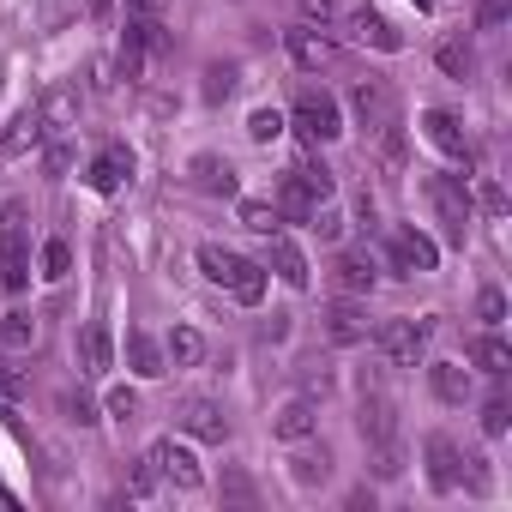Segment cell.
<instances>
[{"instance_id":"ee69618b","label":"cell","mask_w":512,"mask_h":512,"mask_svg":"<svg viewBox=\"0 0 512 512\" xmlns=\"http://www.w3.org/2000/svg\"><path fill=\"white\" fill-rule=\"evenodd\" d=\"M260 488H253V476L247 470H223V500H253Z\"/></svg>"},{"instance_id":"f546056e","label":"cell","mask_w":512,"mask_h":512,"mask_svg":"<svg viewBox=\"0 0 512 512\" xmlns=\"http://www.w3.org/2000/svg\"><path fill=\"white\" fill-rule=\"evenodd\" d=\"M79 356H85V374H109V368H115L109 332H103V326H85V332H79Z\"/></svg>"},{"instance_id":"4316f807","label":"cell","mask_w":512,"mask_h":512,"mask_svg":"<svg viewBox=\"0 0 512 512\" xmlns=\"http://www.w3.org/2000/svg\"><path fill=\"white\" fill-rule=\"evenodd\" d=\"M428 386L440 404H464L470 398V368L464 362H428Z\"/></svg>"},{"instance_id":"5bb4252c","label":"cell","mask_w":512,"mask_h":512,"mask_svg":"<svg viewBox=\"0 0 512 512\" xmlns=\"http://www.w3.org/2000/svg\"><path fill=\"white\" fill-rule=\"evenodd\" d=\"M284 49H290V61H296L302 73H320V67H332V61H338V43H332V37H320L314 25L284 31Z\"/></svg>"},{"instance_id":"f1b7e54d","label":"cell","mask_w":512,"mask_h":512,"mask_svg":"<svg viewBox=\"0 0 512 512\" xmlns=\"http://www.w3.org/2000/svg\"><path fill=\"white\" fill-rule=\"evenodd\" d=\"M350 19H356V37H362V43H374V49H386V55H398V49H404V37H398V31H392V25L380 19V13L356 7Z\"/></svg>"},{"instance_id":"30bf717a","label":"cell","mask_w":512,"mask_h":512,"mask_svg":"<svg viewBox=\"0 0 512 512\" xmlns=\"http://www.w3.org/2000/svg\"><path fill=\"white\" fill-rule=\"evenodd\" d=\"M356 428H362V446H368V452H374V446H398V410H392V398H386L380 386L362 392V416H356Z\"/></svg>"},{"instance_id":"1f68e13d","label":"cell","mask_w":512,"mask_h":512,"mask_svg":"<svg viewBox=\"0 0 512 512\" xmlns=\"http://www.w3.org/2000/svg\"><path fill=\"white\" fill-rule=\"evenodd\" d=\"M434 61H440V73H446V79H470V73H476V49H470L464 37L440 43V49H434Z\"/></svg>"},{"instance_id":"4fadbf2b","label":"cell","mask_w":512,"mask_h":512,"mask_svg":"<svg viewBox=\"0 0 512 512\" xmlns=\"http://www.w3.org/2000/svg\"><path fill=\"white\" fill-rule=\"evenodd\" d=\"M43 139H49L43 109H37V103H25V109L7 121V133H0V157H31V151H43Z\"/></svg>"},{"instance_id":"c3c4849f","label":"cell","mask_w":512,"mask_h":512,"mask_svg":"<svg viewBox=\"0 0 512 512\" xmlns=\"http://www.w3.org/2000/svg\"><path fill=\"white\" fill-rule=\"evenodd\" d=\"M151 488H157V464L145 458V464H139V476H133V500H145Z\"/></svg>"},{"instance_id":"d6a6232c","label":"cell","mask_w":512,"mask_h":512,"mask_svg":"<svg viewBox=\"0 0 512 512\" xmlns=\"http://www.w3.org/2000/svg\"><path fill=\"white\" fill-rule=\"evenodd\" d=\"M296 13H302L314 31H326V25H338V19L356 13V0H296Z\"/></svg>"},{"instance_id":"3957f363","label":"cell","mask_w":512,"mask_h":512,"mask_svg":"<svg viewBox=\"0 0 512 512\" xmlns=\"http://www.w3.org/2000/svg\"><path fill=\"white\" fill-rule=\"evenodd\" d=\"M290 121H296V133H302L314 151H320V145H332V139L344 133V109H338V97H332V91H296Z\"/></svg>"},{"instance_id":"484cf974","label":"cell","mask_w":512,"mask_h":512,"mask_svg":"<svg viewBox=\"0 0 512 512\" xmlns=\"http://www.w3.org/2000/svg\"><path fill=\"white\" fill-rule=\"evenodd\" d=\"M31 350H37V320L25 308L0 314V356H31Z\"/></svg>"},{"instance_id":"5b68a950","label":"cell","mask_w":512,"mask_h":512,"mask_svg":"<svg viewBox=\"0 0 512 512\" xmlns=\"http://www.w3.org/2000/svg\"><path fill=\"white\" fill-rule=\"evenodd\" d=\"M428 338H434V320H386V326L374 332V344H380V356H386L392 368L428 362Z\"/></svg>"},{"instance_id":"f5cc1de1","label":"cell","mask_w":512,"mask_h":512,"mask_svg":"<svg viewBox=\"0 0 512 512\" xmlns=\"http://www.w3.org/2000/svg\"><path fill=\"white\" fill-rule=\"evenodd\" d=\"M0 79H7V73H0Z\"/></svg>"},{"instance_id":"681fc988","label":"cell","mask_w":512,"mask_h":512,"mask_svg":"<svg viewBox=\"0 0 512 512\" xmlns=\"http://www.w3.org/2000/svg\"><path fill=\"white\" fill-rule=\"evenodd\" d=\"M127 7H133V13H151V7H163V0H127Z\"/></svg>"},{"instance_id":"6da1fadb","label":"cell","mask_w":512,"mask_h":512,"mask_svg":"<svg viewBox=\"0 0 512 512\" xmlns=\"http://www.w3.org/2000/svg\"><path fill=\"white\" fill-rule=\"evenodd\" d=\"M199 272H205V284H217V290H229L241 308H260L266 302V266H253V260H241L235 247H217V241H199Z\"/></svg>"},{"instance_id":"603a6c76","label":"cell","mask_w":512,"mask_h":512,"mask_svg":"<svg viewBox=\"0 0 512 512\" xmlns=\"http://www.w3.org/2000/svg\"><path fill=\"white\" fill-rule=\"evenodd\" d=\"M193 187H199V193H223V199H229V193H235V163H229V157H217V151H199V157H193Z\"/></svg>"},{"instance_id":"e0dca14e","label":"cell","mask_w":512,"mask_h":512,"mask_svg":"<svg viewBox=\"0 0 512 512\" xmlns=\"http://www.w3.org/2000/svg\"><path fill=\"white\" fill-rule=\"evenodd\" d=\"M272 247H266V272H278L290 290H308L314 284V272H308V260H302V247L290 241V235H266Z\"/></svg>"},{"instance_id":"cb8c5ba5","label":"cell","mask_w":512,"mask_h":512,"mask_svg":"<svg viewBox=\"0 0 512 512\" xmlns=\"http://www.w3.org/2000/svg\"><path fill=\"white\" fill-rule=\"evenodd\" d=\"M272 205H278V217H290V223H308V217H314V205H320V193H314V187H308V181H302V175L290 169Z\"/></svg>"},{"instance_id":"74e56055","label":"cell","mask_w":512,"mask_h":512,"mask_svg":"<svg viewBox=\"0 0 512 512\" xmlns=\"http://www.w3.org/2000/svg\"><path fill=\"white\" fill-rule=\"evenodd\" d=\"M476 320H482L488 332H500V326H506V296H500L494 284H488V290L476 296Z\"/></svg>"},{"instance_id":"bcb514c9","label":"cell","mask_w":512,"mask_h":512,"mask_svg":"<svg viewBox=\"0 0 512 512\" xmlns=\"http://www.w3.org/2000/svg\"><path fill=\"white\" fill-rule=\"evenodd\" d=\"M19 404H25V380L0 368V410H19Z\"/></svg>"},{"instance_id":"f35d334b","label":"cell","mask_w":512,"mask_h":512,"mask_svg":"<svg viewBox=\"0 0 512 512\" xmlns=\"http://www.w3.org/2000/svg\"><path fill=\"white\" fill-rule=\"evenodd\" d=\"M506 428H512V404H506V398L494 392V398L482 404V434H488V440H500Z\"/></svg>"},{"instance_id":"836d02e7","label":"cell","mask_w":512,"mask_h":512,"mask_svg":"<svg viewBox=\"0 0 512 512\" xmlns=\"http://www.w3.org/2000/svg\"><path fill=\"white\" fill-rule=\"evenodd\" d=\"M290 476H296L302 488H320V482L332 476V452H326V446H320V452H296V458H290Z\"/></svg>"},{"instance_id":"d4e9b609","label":"cell","mask_w":512,"mask_h":512,"mask_svg":"<svg viewBox=\"0 0 512 512\" xmlns=\"http://www.w3.org/2000/svg\"><path fill=\"white\" fill-rule=\"evenodd\" d=\"M470 362H476L482 374L506 380V374H512V344H506L500 332H476V338H470Z\"/></svg>"},{"instance_id":"277c9868","label":"cell","mask_w":512,"mask_h":512,"mask_svg":"<svg viewBox=\"0 0 512 512\" xmlns=\"http://www.w3.org/2000/svg\"><path fill=\"white\" fill-rule=\"evenodd\" d=\"M428 205L440 211V223H446V241L452 247H464L470 241V187H464V175H428Z\"/></svg>"},{"instance_id":"ba28073f","label":"cell","mask_w":512,"mask_h":512,"mask_svg":"<svg viewBox=\"0 0 512 512\" xmlns=\"http://www.w3.org/2000/svg\"><path fill=\"white\" fill-rule=\"evenodd\" d=\"M175 428L193 434V440H205V446H223L229 440V416H223L217 398H181L175 404Z\"/></svg>"},{"instance_id":"9c48e42d","label":"cell","mask_w":512,"mask_h":512,"mask_svg":"<svg viewBox=\"0 0 512 512\" xmlns=\"http://www.w3.org/2000/svg\"><path fill=\"white\" fill-rule=\"evenodd\" d=\"M169 49V37H163V25L157 19H127V37H121V73L127 79H139L145 73V61L151 55H163Z\"/></svg>"},{"instance_id":"8992f818","label":"cell","mask_w":512,"mask_h":512,"mask_svg":"<svg viewBox=\"0 0 512 512\" xmlns=\"http://www.w3.org/2000/svg\"><path fill=\"white\" fill-rule=\"evenodd\" d=\"M386 260H392L398 278H428V272L440 266V247H434L416 223H398V229L386 235Z\"/></svg>"},{"instance_id":"83f0119b","label":"cell","mask_w":512,"mask_h":512,"mask_svg":"<svg viewBox=\"0 0 512 512\" xmlns=\"http://www.w3.org/2000/svg\"><path fill=\"white\" fill-rule=\"evenodd\" d=\"M163 356H169V368H199V362H205V332L175 326V332L163 338Z\"/></svg>"},{"instance_id":"7dc6e473","label":"cell","mask_w":512,"mask_h":512,"mask_svg":"<svg viewBox=\"0 0 512 512\" xmlns=\"http://www.w3.org/2000/svg\"><path fill=\"white\" fill-rule=\"evenodd\" d=\"M470 205H482V211H488V217H500V211H506V199H500V187H494V181H488V175H482V181H476V199H470Z\"/></svg>"},{"instance_id":"7bdbcfd3","label":"cell","mask_w":512,"mask_h":512,"mask_svg":"<svg viewBox=\"0 0 512 512\" xmlns=\"http://www.w3.org/2000/svg\"><path fill=\"white\" fill-rule=\"evenodd\" d=\"M103 404H109V416H115V422H133V416H139V392H133V386H115Z\"/></svg>"},{"instance_id":"60d3db41","label":"cell","mask_w":512,"mask_h":512,"mask_svg":"<svg viewBox=\"0 0 512 512\" xmlns=\"http://www.w3.org/2000/svg\"><path fill=\"white\" fill-rule=\"evenodd\" d=\"M512 19V0H476V31H500Z\"/></svg>"},{"instance_id":"9a60e30c","label":"cell","mask_w":512,"mask_h":512,"mask_svg":"<svg viewBox=\"0 0 512 512\" xmlns=\"http://www.w3.org/2000/svg\"><path fill=\"white\" fill-rule=\"evenodd\" d=\"M422 133H428V145H434L440 157H452V163L470 157V139H464V127H458L452 109H422Z\"/></svg>"},{"instance_id":"d590c367","label":"cell","mask_w":512,"mask_h":512,"mask_svg":"<svg viewBox=\"0 0 512 512\" xmlns=\"http://www.w3.org/2000/svg\"><path fill=\"white\" fill-rule=\"evenodd\" d=\"M278 133H284V109H253L247 115V139L253 145H272Z\"/></svg>"},{"instance_id":"d6986e66","label":"cell","mask_w":512,"mask_h":512,"mask_svg":"<svg viewBox=\"0 0 512 512\" xmlns=\"http://www.w3.org/2000/svg\"><path fill=\"white\" fill-rule=\"evenodd\" d=\"M127 175H133V151H127V145H103V151L91 157V175H85V181H91L97 193H121Z\"/></svg>"},{"instance_id":"e575fe53","label":"cell","mask_w":512,"mask_h":512,"mask_svg":"<svg viewBox=\"0 0 512 512\" xmlns=\"http://www.w3.org/2000/svg\"><path fill=\"white\" fill-rule=\"evenodd\" d=\"M229 91H235V61H211V67H205V85H199V97H205V103H223Z\"/></svg>"},{"instance_id":"ac0fdd59","label":"cell","mask_w":512,"mask_h":512,"mask_svg":"<svg viewBox=\"0 0 512 512\" xmlns=\"http://www.w3.org/2000/svg\"><path fill=\"white\" fill-rule=\"evenodd\" d=\"M272 434H278L284 446H302V440H314V434H320V410H314V398H290V404L272 416Z\"/></svg>"},{"instance_id":"44dd1931","label":"cell","mask_w":512,"mask_h":512,"mask_svg":"<svg viewBox=\"0 0 512 512\" xmlns=\"http://www.w3.org/2000/svg\"><path fill=\"white\" fill-rule=\"evenodd\" d=\"M332 284H338L344 296H368V290L380 284V272H374L368 253H338V260H332Z\"/></svg>"},{"instance_id":"7402d4cb","label":"cell","mask_w":512,"mask_h":512,"mask_svg":"<svg viewBox=\"0 0 512 512\" xmlns=\"http://www.w3.org/2000/svg\"><path fill=\"white\" fill-rule=\"evenodd\" d=\"M127 368H133L139 380H163V374H169V356H163V344H157L151 332H127Z\"/></svg>"},{"instance_id":"8fae6325","label":"cell","mask_w":512,"mask_h":512,"mask_svg":"<svg viewBox=\"0 0 512 512\" xmlns=\"http://www.w3.org/2000/svg\"><path fill=\"white\" fill-rule=\"evenodd\" d=\"M145 458H151V464H157V476H169L175 488H205V464L193 458V446H187V440H157Z\"/></svg>"},{"instance_id":"52a82bcc","label":"cell","mask_w":512,"mask_h":512,"mask_svg":"<svg viewBox=\"0 0 512 512\" xmlns=\"http://www.w3.org/2000/svg\"><path fill=\"white\" fill-rule=\"evenodd\" d=\"M350 115H356V127H368V133H380L386 121H398L392 85H386V79H356V85H350Z\"/></svg>"},{"instance_id":"4dcf8cb0","label":"cell","mask_w":512,"mask_h":512,"mask_svg":"<svg viewBox=\"0 0 512 512\" xmlns=\"http://www.w3.org/2000/svg\"><path fill=\"white\" fill-rule=\"evenodd\" d=\"M235 217H241L253 235H278V223H284L272 199H235Z\"/></svg>"},{"instance_id":"ffe728a7","label":"cell","mask_w":512,"mask_h":512,"mask_svg":"<svg viewBox=\"0 0 512 512\" xmlns=\"http://www.w3.org/2000/svg\"><path fill=\"white\" fill-rule=\"evenodd\" d=\"M37 109H43V127H49V133H67V127L79 121V85H73V79H61V85H49Z\"/></svg>"},{"instance_id":"b9f144b4","label":"cell","mask_w":512,"mask_h":512,"mask_svg":"<svg viewBox=\"0 0 512 512\" xmlns=\"http://www.w3.org/2000/svg\"><path fill=\"white\" fill-rule=\"evenodd\" d=\"M314 392H320V398L332 392V362H308V368H302V398H314Z\"/></svg>"},{"instance_id":"7a4b0ae2","label":"cell","mask_w":512,"mask_h":512,"mask_svg":"<svg viewBox=\"0 0 512 512\" xmlns=\"http://www.w3.org/2000/svg\"><path fill=\"white\" fill-rule=\"evenodd\" d=\"M31 223H25V199H7L0 205V290L19 296L31 284Z\"/></svg>"},{"instance_id":"ab89813d","label":"cell","mask_w":512,"mask_h":512,"mask_svg":"<svg viewBox=\"0 0 512 512\" xmlns=\"http://www.w3.org/2000/svg\"><path fill=\"white\" fill-rule=\"evenodd\" d=\"M67 272H73V247H67V241H49V247H43V278L61 284Z\"/></svg>"},{"instance_id":"f6af8a7d","label":"cell","mask_w":512,"mask_h":512,"mask_svg":"<svg viewBox=\"0 0 512 512\" xmlns=\"http://www.w3.org/2000/svg\"><path fill=\"white\" fill-rule=\"evenodd\" d=\"M67 416H73L79 428H97V422H103V416H97V404H91L85 392H67Z\"/></svg>"},{"instance_id":"7c38bea8","label":"cell","mask_w":512,"mask_h":512,"mask_svg":"<svg viewBox=\"0 0 512 512\" xmlns=\"http://www.w3.org/2000/svg\"><path fill=\"white\" fill-rule=\"evenodd\" d=\"M422 458H428V482H434V494H452V488L464 482V452H458L446 434H428V440H422Z\"/></svg>"},{"instance_id":"8d00e7d4","label":"cell","mask_w":512,"mask_h":512,"mask_svg":"<svg viewBox=\"0 0 512 512\" xmlns=\"http://www.w3.org/2000/svg\"><path fill=\"white\" fill-rule=\"evenodd\" d=\"M308 229H314L320 241H338V235H344V211H338L332 199H320V205H314V217H308Z\"/></svg>"},{"instance_id":"816d5d0a","label":"cell","mask_w":512,"mask_h":512,"mask_svg":"<svg viewBox=\"0 0 512 512\" xmlns=\"http://www.w3.org/2000/svg\"><path fill=\"white\" fill-rule=\"evenodd\" d=\"M428 7H434V0H416V13H428Z\"/></svg>"},{"instance_id":"f907efd6","label":"cell","mask_w":512,"mask_h":512,"mask_svg":"<svg viewBox=\"0 0 512 512\" xmlns=\"http://www.w3.org/2000/svg\"><path fill=\"white\" fill-rule=\"evenodd\" d=\"M85 7H91V19H103V13H109V0H85Z\"/></svg>"},{"instance_id":"2e32d148","label":"cell","mask_w":512,"mask_h":512,"mask_svg":"<svg viewBox=\"0 0 512 512\" xmlns=\"http://www.w3.org/2000/svg\"><path fill=\"white\" fill-rule=\"evenodd\" d=\"M326 338L332 344H362L368 338V302L362 296H338L326 308Z\"/></svg>"}]
</instances>
